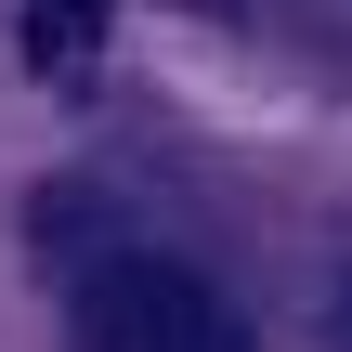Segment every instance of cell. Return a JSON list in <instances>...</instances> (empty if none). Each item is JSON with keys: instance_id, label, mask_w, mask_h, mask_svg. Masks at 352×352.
Masks as SVG:
<instances>
[{"instance_id": "1", "label": "cell", "mask_w": 352, "mask_h": 352, "mask_svg": "<svg viewBox=\"0 0 352 352\" xmlns=\"http://www.w3.org/2000/svg\"><path fill=\"white\" fill-rule=\"evenodd\" d=\"M78 340L91 352H248V327H235V300L209 274L118 248V261L78 274Z\"/></svg>"}, {"instance_id": "2", "label": "cell", "mask_w": 352, "mask_h": 352, "mask_svg": "<svg viewBox=\"0 0 352 352\" xmlns=\"http://www.w3.org/2000/svg\"><path fill=\"white\" fill-rule=\"evenodd\" d=\"M104 26H118V0H26V13H13V52H26L39 78H78V65L104 52Z\"/></svg>"}, {"instance_id": "3", "label": "cell", "mask_w": 352, "mask_h": 352, "mask_svg": "<svg viewBox=\"0 0 352 352\" xmlns=\"http://www.w3.org/2000/svg\"><path fill=\"white\" fill-rule=\"evenodd\" d=\"M340 352H352V274H340Z\"/></svg>"}]
</instances>
